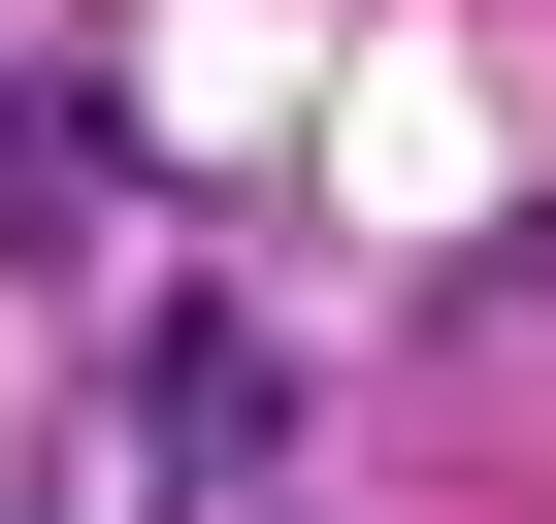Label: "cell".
Instances as JSON below:
<instances>
[{"instance_id": "6da1fadb", "label": "cell", "mask_w": 556, "mask_h": 524, "mask_svg": "<svg viewBox=\"0 0 556 524\" xmlns=\"http://www.w3.org/2000/svg\"><path fill=\"white\" fill-rule=\"evenodd\" d=\"M66 197H99V99H66V66H0V262H34Z\"/></svg>"}]
</instances>
